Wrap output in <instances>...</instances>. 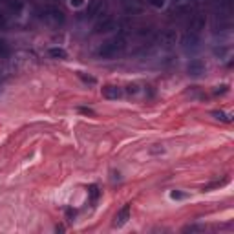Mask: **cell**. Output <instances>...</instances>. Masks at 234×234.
Masks as SVG:
<instances>
[{"label": "cell", "mask_w": 234, "mask_h": 234, "mask_svg": "<svg viewBox=\"0 0 234 234\" xmlns=\"http://www.w3.org/2000/svg\"><path fill=\"white\" fill-rule=\"evenodd\" d=\"M128 218H130V205H124L115 218V219H119V221H115V225H123V223L128 221Z\"/></svg>", "instance_id": "1"}, {"label": "cell", "mask_w": 234, "mask_h": 234, "mask_svg": "<svg viewBox=\"0 0 234 234\" xmlns=\"http://www.w3.org/2000/svg\"><path fill=\"white\" fill-rule=\"evenodd\" d=\"M50 55H51V57H61V58H64V57H66V51H64V50H57V48H53V50H50Z\"/></svg>", "instance_id": "2"}, {"label": "cell", "mask_w": 234, "mask_h": 234, "mask_svg": "<svg viewBox=\"0 0 234 234\" xmlns=\"http://www.w3.org/2000/svg\"><path fill=\"white\" fill-rule=\"evenodd\" d=\"M90 196H91V201H95L97 196H99V188H97L95 185H91V187H90Z\"/></svg>", "instance_id": "3"}, {"label": "cell", "mask_w": 234, "mask_h": 234, "mask_svg": "<svg viewBox=\"0 0 234 234\" xmlns=\"http://www.w3.org/2000/svg\"><path fill=\"white\" fill-rule=\"evenodd\" d=\"M81 112L82 114H88V115H93V110H90V108H81Z\"/></svg>", "instance_id": "4"}]
</instances>
